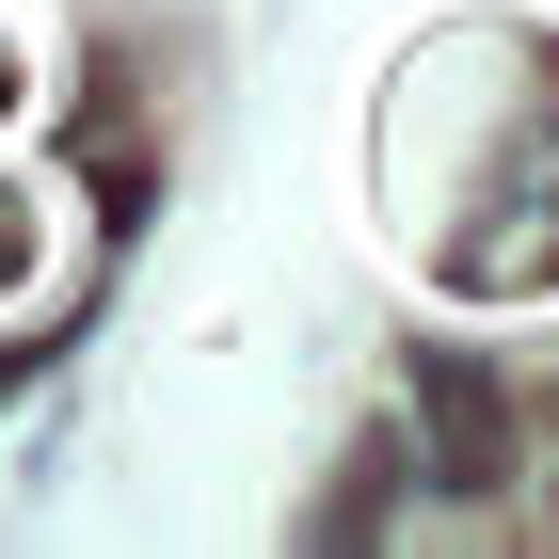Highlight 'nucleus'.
I'll return each mask as SVG.
<instances>
[{"label": "nucleus", "instance_id": "1", "mask_svg": "<svg viewBox=\"0 0 559 559\" xmlns=\"http://www.w3.org/2000/svg\"><path fill=\"white\" fill-rule=\"evenodd\" d=\"M16 257H33V209H16V192H0V272H16Z\"/></svg>", "mask_w": 559, "mask_h": 559}]
</instances>
